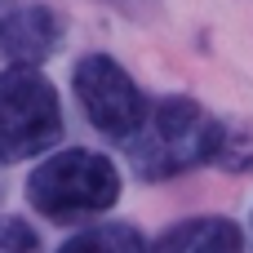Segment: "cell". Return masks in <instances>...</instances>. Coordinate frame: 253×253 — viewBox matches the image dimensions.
<instances>
[{"mask_svg":"<svg viewBox=\"0 0 253 253\" xmlns=\"http://www.w3.org/2000/svg\"><path fill=\"white\" fill-rule=\"evenodd\" d=\"M58 253H147V236L133 222H98L62 240Z\"/></svg>","mask_w":253,"mask_h":253,"instance_id":"52a82bcc","label":"cell"},{"mask_svg":"<svg viewBox=\"0 0 253 253\" xmlns=\"http://www.w3.org/2000/svg\"><path fill=\"white\" fill-rule=\"evenodd\" d=\"M27 200L49 222H80L120 200V169L89 147H67L40 160L27 178Z\"/></svg>","mask_w":253,"mask_h":253,"instance_id":"7a4b0ae2","label":"cell"},{"mask_svg":"<svg viewBox=\"0 0 253 253\" xmlns=\"http://www.w3.org/2000/svg\"><path fill=\"white\" fill-rule=\"evenodd\" d=\"M40 245L36 227L18 213H0V253H31Z\"/></svg>","mask_w":253,"mask_h":253,"instance_id":"ba28073f","label":"cell"},{"mask_svg":"<svg viewBox=\"0 0 253 253\" xmlns=\"http://www.w3.org/2000/svg\"><path fill=\"white\" fill-rule=\"evenodd\" d=\"M227 142V125L205 111L196 98H160L142 125V133L129 142V160L138 178L165 182L196 165H218Z\"/></svg>","mask_w":253,"mask_h":253,"instance_id":"6da1fadb","label":"cell"},{"mask_svg":"<svg viewBox=\"0 0 253 253\" xmlns=\"http://www.w3.org/2000/svg\"><path fill=\"white\" fill-rule=\"evenodd\" d=\"M107 4H116V9H125V13H147L151 0H107Z\"/></svg>","mask_w":253,"mask_h":253,"instance_id":"9c48e42d","label":"cell"},{"mask_svg":"<svg viewBox=\"0 0 253 253\" xmlns=\"http://www.w3.org/2000/svg\"><path fill=\"white\" fill-rule=\"evenodd\" d=\"M62 44V18L49 4H18L0 18V58L9 67H40Z\"/></svg>","mask_w":253,"mask_h":253,"instance_id":"5b68a950","label":"cell"},{"mask_svg":"<svg viewBox=\"0 0 253 253\" xmlns=\"http://www.w3.org/2000/svg\"><path fill=\"white\" fill-rule=\"evenodd\" d=\"M151 253H245V236L231 218H187L169 227Z\"/></svg>","mask_w":253,"mask_h":253,"instance_id":"8992f818","label":"cell"},{"mask_svg":"<svg viewBox=\"0 0 253 253\" xmlns=\"http://www.w3.org/2000/svg\"><path fill=\"white\" fill-rule=\"evenodd\" d=\"M62 138V102L40 67L0 71V165L31 160Z\"/></svg>","mask_w":253,"mask_h":253,"instance_id":"3957f363","label":"cell"},{"mask_svg":"<svg viewBox=\"0 0 253 253\" xmlns=\"http://www.w3.org/2000/svg\"><path fill=\"white\" fill-rule=\"evenodd\" d=\"M71 89H76V98H80L84 120H89L98 133H107V138H116V142H125V147L142 133V125H147V116H151L147 93L138 89V80H133L111 53H84V58L71 67Z\"/></svg>","mask_w":253,"mask_h":253,"instance_id":"277c9868","label":"cell"}]
</instances>
